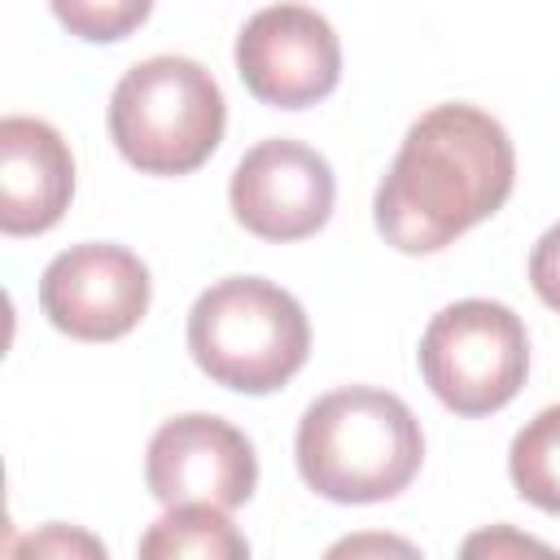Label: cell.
<instances>
[{
  "label": "cell",
  "mask_w": 560,
  "mask_h": 560,
  "mask_svg": "<svg viewBox=\"0 0 560 560\" xmlns=\"http://www.w3.org/2000/svg\"><path fill=\"white\" fill-rule=\"evenodd\" d=\"M420 372L455 416H490L508 407L529 372V337L512 306L464 298L442 306L420 337Z\"/></svg>",
  "instance_id": "cell-5"
},
{
  "label": "cell",
  "mask_w": 560,
  "mask_h": 560,
  "mask_svg": "<svg viewBox=\"0 0 560 560\" xmlns=\"http://www.w3.org/2000/svg\"><path fill=\"white\" fill-rule=\"evenodd\" d=\"M188 354L214 385L271 394L306 363L311 324L289 289L262 276H228L192 302Z\"/></svg>",
  "instance_id": "cell-3"
},
{
  "label": "cell",
  "mask_w": 560,
  "mask_h": 560,
  "mask_svg": "<svg viewBox=\"0 0 560 560\" xmlns=\"http://www.w3.org/2000/svg\"><path fill=\"white\" fill-rule=\"evenodd\" d=\"M149 267L114 241L61 249L39 276V306L52 328L79 341L127 337L149 311Z\"/></svg>",
  "instance_id": "cell-7"
},
{
  "label": "cell",
  "mask_w": 560,
  "mask_h": 560,
  "mask_svg": "<svg viewBox=\"0 0 560 560\" xmlns=\"http://www.w3.org/2000/svg\"><path fill=\"white\" fill-rule=\"evenodd\" d=\"M236 74L262 105L306 109L341 79L337 31L306 4H267L236 35Z\"/></svg>",
  "instance_id": "cell-6"
},
{
  "label": "cell",
  "mask_w": 560,
  "mask_h": 560,
  "mask_svg": "<svg viewBox=\"0 0 560 560\" xmlns=\"http://www.w3.org/2000/svg\"><path fill=\"white\" fill-rule=\"evenodd\" d=\"M136 560H249V542L223 516V508L188 503L166 508L144 529Z\"/></svg>",
  "instance_id": "cell-11"
},
{
  "label": "cell",
  "mask_w": 560,
  "mask_h": 560,
  "mask_svg": "<svg viewBox=\"0 0 560 560\" xmlns=\"http://www.w3.org/2000/svg\"><path fill=\"white\" fill-rule=\"evenodd\" d=\"M228 201L245 232L262 241H302L328 223L337 179L324 153L302 140L271 136L236 162Z\"/></svg>",
  "instance_id": "cell-9"
},
{
  "label": "cell",
  "mask_w": 560,
  "mask_h": 560,
  "mask_svg": "<svg viewBox=\"0 0 560 560\" xmlns=\"http://www.w3.org/2000/svg\"><path fill=\"white\" fill-rule=\"evenodd\" d=\"M74 197V158L44 118L9 114L0 122V228L4 236L48 232Z\"/></svg>",
  "instance_id": "cell-10"
},
{
  "label": "cell",
  "mask_w": 560,
  "mask_h": 560,
  "mask_svg": "<svg viewBox=\"0 0 560 560\" xmlns=\"http://www.w3.org/2000/svg\"><path fill=\"white\" fill-rule=\"evenodd\" d=\"M324 560H424L420 547L402 534H389V529H359V534H346L337 538Z\"/></svg>",
  "instance_id": "cell-16"
},
{
  "label": "cell",
  "mask_w": 560,
  "mask_h": 560,
  "mask_svg": "<svg viewBox=\"0 0 560 560\" xmlns=\"http://www.w3.org/2000/svg\"><path fill=\"white\" fill-rule=\"evenodd\" d=\"M459 560H560V551L516 525H481L464 538Z\"/></svg>",
  "instance_id": "cell-15"
},
{
  "label": "cell",
  "mask_w": 560,
  "mask_h": 560,
  "mask_svg": "<svg viewBox=\"0 0 560 560\" xmlns=\"http://www.w3.org/2000/svg\"><path fill=\"white\" fill-rule=\"evenodd\" d=\"M9 560H109V556L92 529L48 521V525H35L22 538H13Z\"/></svg>",
  "instance_id": "cell-14"
},
{
  "label": "cell",
  "mask_w": 560,
  "mask_h": 560,
  "mask_svg": "<svg viewBox=\"0 0 560 560\" xmlns=\"http://www.w3.org/2000/svg\"><path fill=\"white\" fill-rule=\"evenodd\" d=\"M144 481L149 494L166 508H241L254 486H258V455L249 438L210 416V411H188L166 420L144 451Z\"/></svg>",
  "instance_id": "cell-8"
},
{
  "label": "cell",
  "mask_w": 560,
  "mask_h": 560,
  "mask_svg": "<svg viewBox=\"0 0 560 560\" xmlns=\"http://www.w3.org/2000/svg\"><path fill=\"white\" fill-rule=\"evenodd\" d=\"M149 0H57L52 13L57 22H66L70 31H79L83 39H122L131 26H140L149 18Z\"/></svg>",
  "instance_id": "cell-13"
},
{
  "label": "cell",
  "mask_w": 560,
  "mask_h": 560,
  "mask_svg": "<svg viewBox=\"0 0 560 560\" xmlns=\"http://www.w3.org/2000/svg\"><path fill=\"white\" fill-rule=\"evenodd\" d=\"M529 284L534 293L560 311V223H551L538 241H534V254H529Z\"/></svg>",
  "instance_id": "cell-17"
},
{
  "label": "cell",
  "mask_w": 560,
  "mask_h": 560,
  "mask_svg": "<svg viewBox=\"0 0 560 560\" xmlns=\"http://www.w3.org/2000/svg\"><path fill=\"white\" fill-rule=\"evenodd\" d=\"M512 184L516 149L503 122L464 101L433 105L407 127L376 188V232L402 254H438L490 219Z\"/></svg>",
  "instance_id": "cell-1"
},
{
  "label": "cell",
  "mask_w": 560,
  "mask_h": 560,
  "mask_svg": "<svg viewBox=\"0 0 560 560\" xmlns=\"http://www.w3.org/2000/svg\"><path fill=\"white\" fill-rule=\"evenodd\" d=\"M508 472L521 499L560 516V402L542 407L508 451Z\"/></svg>",
  "instance_id": "cell-12"
},
{
  "label": "cell",
  "mask_w": 560,
  "mask_h": 560,
  "mask_svg": "<svg viewBox=\"0 0 560 560\" xmlns=\"http://www.w3.org/2000/svg\"><path fill=\"white\" fill-rule=\"evenodd\" d=\"M302 481L332 503H381L411 486L424 433L411 407L376 385H341L315 398L293 438Z\"/></svg>",
  "instance_id": "cell-2"
},
{
  "label": "cell",
  "mask_w": 560,
  "mask_h": 560,
  "mask_svg": "<svg viewBox=\"0 0 560 560\" xmlns=\"http://www.w3.org/2000/svg\"><path fill=\"white\" fill-rule=\"evenodd\" d=\"M228 105L214 74L175 52L122 70L109 96V136L144 175H188L223 140Z\"/></svg>",
  "instance_id": "cell-4"
}]
</instances>
